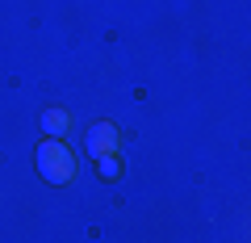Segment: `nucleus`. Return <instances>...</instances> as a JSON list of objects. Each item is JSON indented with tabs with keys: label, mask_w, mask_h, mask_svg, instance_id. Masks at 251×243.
<instances>
[{
	"label": "nucleus",
	"mask_w": 251,
	"mask_h": 243,
	"mask_svg": "<svg viewBox=\"0 0 251 243\" xmlns=\"http://www.w3.org/2000/svg\"><path fill=\"white\" fill-rule=\"evenodd\" d=\"M72 130V113L67 109H42V138H63Z\"/></svg>",
	"instance_id": "nucleus-3"
},
{
	"label": "nucleus",
	"mask_w": 251,
	"mask_h": 243,
	"mask_svg": "<svg viewBox=\"0 0 251 243\" xmlns=\"http://www.w3.org/2000/svg\"><path fill=\"white\" fill-rule=\"evenodd\" d=\"M117 143H122V130L113 126V122H92L88 135H84V151L97 160V155H113Z\"/></svg>",
	"instance_id": "nucleus-2"
},
{
	"label": "nucleus",
	"mask_w": 251,
	"mask_h": 243,
	"mask_svg": "<svg viewBox=\"0 0 251 243\" xmlns=\"http://www.w3.org/2000/svg\"><path fill=\"white\" fill-rule=\"evenodd\" d=\"M34 168L46 185H67V180H75V151L63 138H42L34 151Z\"/></svg>",
	"instance_id": "nucleus-1"
},
{
	"label": "nucleus",
	"mask_w": 251,
	"mask_h": 243,
	"mask_svg": "<svg viewBox=\"0 0 251 243\" xmlns=\"http://www.w3.org/2000/svg\"><path fill=\"white\" fill-rule=\"evenodd\" d=\"M97 176L100 180H117V176H122V160H117V151L113 155H97Z\"/></svg>",
	"instance_id": "nucleus-4"
}]
</instances>
